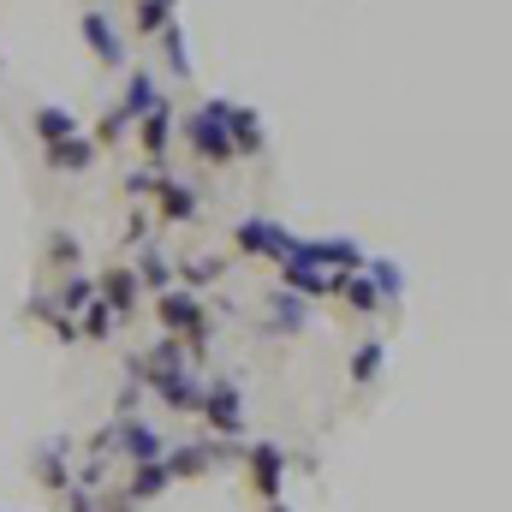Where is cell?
<instances>
[{"mask_svg": "<svg viewBox=\"0 0 512 512\" xmlns=\"http://www.w3.org/2000/svg\"><path fill=\"white\" fill-rule=\"evenodd\" d=\"M48 262H54V268H78V239H72V233H54V239H48Z\"/></svg>", "mask_w": 512, "mask_h": 512, "instance_id": "484cf974", "label": "cell"}, {"mask_svg": "<svg viewBox=\"0 0 512 512\" xmlns=\"http://www.w3.org/2000/svg\"><path fill=\"white\" fill-rule=\"evenodd\" d=\"M114 328H120V316L108 304H84V340H108Z\"/></svg>", "mask_w": 512, "mask_h": 512, "instance_id": "d4e9b609", "label": "cell"}, {"mask_svg": "<svg viewBox=\"0 0 512 512\" xmlns=\"http://www.w3.org/2000/svg\"><path fill=\"white\" fill-rule=\"evenodd\" d=\"M221 268H227V262H185V280H191V286H209V280H221Z\"/></svg>", "mask_w": 512, "mask_h": 512, "instance_id": "f546056e", "label": "cell"}, {"mask_svg": "<svg viewBox=\"0 0 512 512\" xmlns=\"http://www.w3.org/2000/svg\"><path fill=\"white\" fill-rule=\"evenodd\" d=\"M167 24H173V6L167 0H137V18H131L137 36H161Z\"/></svg>", "mask_w": 512, "mask_h": 512, "instance_id": "44dd1931", "label": "cell"}, {"mask_svg": "<svg viewBox=\"0 0 512 512\" xmlns=\"http://www.w3.org/2000/svg\"><path fill=\"white\" fill-rule=\"evenodd\" d=\"M245 459H251L256 495L274 507V501H280V477H286V453H280L274 441H256V447H245Z\"/></svg>", "mask_w": 512, "mask_h": 512, "instance_id": "8992f818", "label": "cell"}, {"mask_svg": "<svg viewBox=\"0 0 512 512\" xmlns=\"http://www.w3.org/2000/svg\"><path fill=\"white\" fill-rule=\"evenodd\" d=\"M149 387H155V399H167L173 411H197V405H203V387L191 382L185 370H173V376H149Z\"/></svg>", "mask_w": 512, "mask_h": 512, "instance_id": "5bb4252c", "label": "cell"}, {"mask_svg": "<svg viewBox=\"0 0 512 512\" xmlns=\"http://www.w3.org/2000/svg\"><path fill=\"white\" fill-rule=\"evenodd\" d=\"M167 483H173L167 459H155V465H137V477H131V501H155V495H167Z\"/></svg>", "mask_w": 512, "mask_h": 512, "instance_id": "e0dca14e", "label": "cell"}, {"mask_svg": "<svg viewBox=\"0 0 512 512\" xmlns=\"http://www.w3.org/2000/svg\"><path fill=\"white\" fill-rule=\"evenodd\" d=\"M221 108H227V102H203L197 114H185V137H191V149H197L203 161H215V167L239 161V155H233V137H227V120H221Z\"/></svg>", "mask_w": 512, "mask_h": 512, "instance_id": "7a4b0ae2", "label": "cell"}, {"mask_svg": "<svg viewBox=\"0 0 512 512\" xmlns=\"http://www.w3.org/2000/svg\"><path fill=\"white\" fill-rule=\"evenodd\" d=\"M155 96H161V90H155V72H143V66H137V72H131V84H126V102H120V108H126L131 120H143V114L155 108Z\"/></svg>", "mask_w": 512, "mask_h": 512, "instance_id": "2e32d148", "label": "cell"}, {"mask_svg": "<svg viewBox=\"0 0 512 512\" xmlns=\"http://www.w3.org/2000/svg\"><path fill=\"white\" fill-rule=\"evenodd\" d=\"M233 245L245 256H268V262H286V251H292V233L280 227V221H239V233H233Z\"/></svg>", "mask_w": 512, "mask_h": 512, "instance_id": "277c9868", "label": "cell"}, {"mask_svg": "<svg viewBox=\"0 0 512 512\" xmlns=\"http://www.w3.org/2000/svg\"><path fill=\"white\" fill-rule=\"evenodd\" d=\"M280 268H286V292H298V298H322V292H334V274H328V268H316V262L286 256Z\"/></svg>", "mask_w": 512, "mask_h": 512, "instance_id": "7c38bea8", "label": "cell"}, {"mask_svg": "<svg viewBox=\"0 0 512 512\" xmlns=\"http://www.w3.org/2000/svg\"><path fill=\"white\" fill-rule=\"evenodd\" d=\"M161 48H167V72H173V78H185V72H191V54H185V30H179V24H167V30H161Z\"/></svg>", "mask_w": 512, "mask_h": 512, "instance_id": "603a6c76", "label": "cell"}, {"mask_svg": "<svg viewBox=\"0 0 512 512\" xmlns=\"http://www.w3.org/2000/svg\"><path fill=\"white\" fill-rule=\"evenodd\" d=\"M131 274H137V286H155V292H167V286H173V262L155 251V245L137 256V268H131Z\"/></svg>", "mask_w": 512, "mask_h": 512, "instance_id": "ac0fdd59", "label": "cell"}, {"mask_svg": "<svg viewBox=\"0 0 512 512\" xmlns=\"http://www.w3.org/2000/svg\"><path fill=\"white\" fill-rule=\"evenodd\" d=\"M382 364H387V346H382V340H364V346H358V358H352V382L370 387L376 376H382Z\"/></svg>", "mask_w": 512, "mask_h": 512, "instance_id": "ffe728a7", "label": "cell"}, {"mask_svg": "<svg viewBox=\"0 0 512 512\" xmlns=\"http://www.w3.org/2000/svg\"><path fill=\"white\" fill-rule=\"evenodd\" d=\"M96 161V143L90 137H60V143H48V167L54 173H84Z\"/></svg>", "mask_w": 512, "mask_h": 512, "instance_id": "9a60e30c", "label": "cell"}, {"mask_svg": "<svg viewBox=\"0 0 512 512\" xmlns=\"http://www.w3.org/2000/svg\"><path fill=\"white\" fill-rule=\"evenodd\" d=\"M167 6H179V0H167Z\"/></svg>", "mask_w": 512, "mask_h": 512, "instance_id": "d6a6232c", "label": "cell"}, {"mask_svg": "<svg viewBox=\"0 0 512 512\" xmlns=\"http://www.w3.org/2000/svg\"><path fill=\"white\" fill-rule=\"evenodd\" d=\"M149 197H155V209H161L167 221H191V215H197V191L179 185V179H167V173L149 179Z\"/></svg>", "mask_w": 512, "mask_h": 512, "instance_id": "ba28073f", "label": "cell"}, {"mask_svg": "<svg viewBox=\"0 0 512 512\" xmlns=\"http://www.w3.org/2000/svg\"><path fill=\"white\" fill-rule=\"evenodd\" d=\"M96 298V280H84V274H72L66 286H60V316H72V310H84Z\"/></svg>", "mask_w": 512, "mask_h": 512, "instance_id": "cb8c5ba5", "label": "cell"}, {"mask_svg": "<svg viewBox=\"0 0 512 512\" xmlns=\"http://www.w3.org/2000/svg\"><path fill=\"white\" fill-rule=\"evenodd\" d=\"M370 280H376V292H382L387 304H393V298H399V286H405V280H399V268H393V262H370Z\"/></svg>", "mask_w": 512, "mask_h": 512, "instance_id": "83f0119b", "label": "cell"}, {"mask_svg": "<svg viewBox=\"0 0 512 512\" xmlns=\"http://www.w3.org/2000/svg\"><path fill=\"white\" fill-rule=\"evenodd\" d=\"M155 316H161V328L173 334V340H185V346H209V316H203V298L191 292V286H167L161 298H155Z\"/></svg>", "mask_w": 512, "mask_h": 512, "instance_id": "6da1fadb", "label": "cell"}, {"mask_svg": "<svg viewBox=\"0 0 512 512\" xmlns=\"http://www.w3.org/2000/svg\"><path fill=\"white\" fill-rule=\"evenodd\" d=\"M96 292H102V304H108L120 322H126V316H137V292H143V286H137V274H131V268H108Z\"/></svg>", "mask_w": 512, "mask_h": 512, "instance_id": "9c48e42d", "label": "cell"}, {"mask_svg": "<svg viewBox=\"0 0 512 512\" xmlns=\"http://www.w3.org/2000/svg\"><path fill=\"white\" fill-rule=\"evenodd\" d=\"M274 512H286V507H280V501H274Z\"/></svg>", "mask_w": 512, "mask_h": 512, "instance_id": "1f68e13d", "label": "cell"}, {"mask_svg": "<svg viewBox=\"0 0 512 512\" xmlns=\"http://www.w3.org/2000/svg\"><path fill=\"white\" fill-rule=\"evenodd\" d=\"M197 411H203V423H209L215 435H239V429H245V393L233 382H209Z\"/></svg>", "mask_w": 512, "mask_h": 512, "instance_id": "3957f363", "label": "cell"}, {"mask_svg": "<svg viewBox=\"0 0 512 512\" xmlns=\"http://www.w3.org/2000/svg\"><path fill=\"white\" fill-rule=\"evenodd\" d=\"M131 126H137V120H131L126 108H108V120L96 126V137H102V143H120V137H126Z\"/></svg>", "mask_w": 512, "mask_h": 512, "instance_id": "f1b7e54d", "label": "cell"}, {"mask_svg": "<svg viewBox=\"0 0 512 512\" xmlns=\"http://www.w3.org/2000/svg\"><path fill=\"white\" fill-rule=\"evenodd\" d=\"M334 292L346 298V310H358V316H376L387 298L376 292V280H364V274H334Z\"/></svg>", "mask_w": 512, "mask_h": 512, "instance_id": "4fadbf2b", "label": "cell"}, {"mask_svg": "<svg viewBox=\"0 0 512 512\" xmlns=\"http://www.w3.org/2000/svg\"><path fill=\"white\" fill-rule=\"evenodd\" d=\"M221 120H227V137H233V155H256V149H262V120H256V108L227 102Z\"/></svg>", "mask_w": 512, "mask_h": 512, "instance_id": "30bf717a", "label": "cell"}, {"mask_svg": "<svg viewBox=\"0 0 512 512\" xmlns=\"http://www.w3.org/2000/svg\"><path fill=\"white\" fill-rule=\"evenodd\" d=\"M42 483H54V489H66V441L42 453Z\"/></svg>", "mask_w": 512, "mask_h": 512, "instance_id": "4316f807", "label": "cell"}, {"mask_svg": "<svg viewBox=\"0 0 512 512\" xmlns=\"http://www.w3.org/2000/svg\"><path fill=\"white\" fill-rule=\"evenodd\" d=\"M36 137L42 143H60V137H78V120L66 108H36Z\"/></svg>", "mask_w": 512, "mask_h": 512, "instance_id": "7402d4cb", "label": "cell"}, {"mask_svg": "<svg viewBox=\"0 0 512 512\" xmlns=\"http://www.w3.org/2000/svg\"><path fill=\"white\" fill-rule=\"evenodd\" d=\"M114 441H126V453L137 465H155V459H167V441L149 429V423H114Z\"/></svg>", "mask_w": 512, "mask_h": 512, "instance_id": "8fae6325", "label": "cell"}, {"mask_svg": "<svg viewBox=\"0 0 512 512\" xmlns=\"http://www.w3.org/2000/svg\"><path fill=\"white\" fill-rule=\"evenodd\" d=\"M72 512H90V495H84V489H78V495H72Z\"/></svg>", "mask_w": 512, "mask_h": 512, "instance_id": "4dcf8cb0", "label": "cell"}, {"mask_svg": "<svg viewBox=\"0 0 512 512\" xmlns=\"http://www.w3.org/2000/svg\"><path fill=\"white\" fill-rule=\"evenodd\" d=\"M137 137H143V155H149V167L161 173V161H167V137H173V108H167V96H155V108L137 120Z\"/></svg>", "mask_w": 512, "mask_h": 512, "instance_id": "52a82bcc", "label": "cell"}, {"mask_svg": "<svg viewBox=\"0 0 512 512\" xmlns=\"http://www.w3.org/2000/svg\"><path fill=\"white\" fill-rule=\"evenodd\" d=\"M78 30H84V42H90V54L102 60V66H126V36L108 24V12L102 6H84V18H78Z\"/></svg>", "mask_w": 512, "mask_h": 512, "instance_id": "5b68a950", "label": "cell"}, {"mask_svg": "<svg viewBox=\"0 0 512 512\" xmlns=\"http://www.w3.org/2000/svg\"><path fill=\"white\" fill-rule=\"evenodd\" d=\"M304 316H310V310H304V298L280 286V292H274V334H298V328H304Z\"/></svg>", "mask_w": 512, "mask_h": 512, "instance_id": "d6986e66", "label": "cell"}]
</instances>
